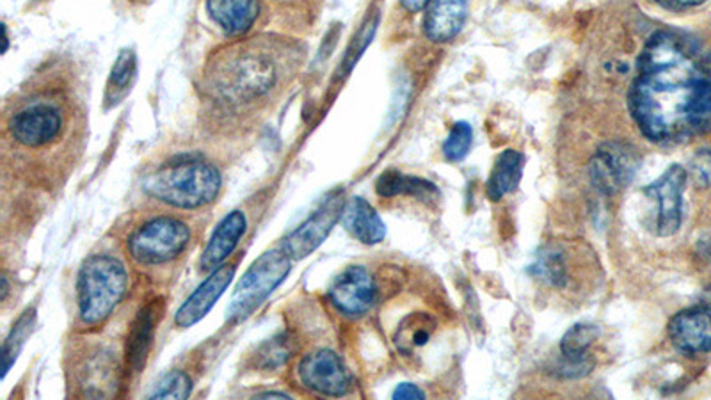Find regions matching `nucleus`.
<instances>
[{"instance_id": "dca6fc26", "label": "nucleus", "mask_w": 711, "mask_h": 400, "mask_svg": "<svg viewBox=\"0 0 711 400\" xmlns=\"http://www.w3.org/2000/svg\"><path fill=\"white\" fill-rule=\"evenodd\" d=\"M262 0H207L210 18L234 38L248 35L262 16Z\"/></svg>"}, {"instance_id": "b1692460", "label": "nucleus", "mask_w": 711, "mask_h": 400, "mask_svg": "<svg viewBox=\"0 0 711 400\" xmlns=\"http://www.w3.org/2000/svg\"><path fill=\"white\" fill-rule=\"evenodd\" d=\"M134 78H136V55L132 50H123L109 77L108 91H105L108 108H114L127 97Z\"/></svg>"}, {"instance_id": "5701e85b", "label": "nucleus", "mask_w": 711, "mask_h": 400, "mask_svg": "<svg viewBox=\"0 0 711 400\" xmlns=\"http://www.w3.org/2000/svg\"><path fill=\"white\" fill-rule=\"evenodd\" d=\"M434 329H436V321L429 313H411L400 323L399 329L395 333V346L404 354H413L419 347L429 342Z\"/></svg>"}, {"instance_id": "4468645a", "label": "nucleus", "mask_w": 711, "mask_h": 400, "mask_svg": "<svg viewBox=\"0 0 711 400\" xmlns=\"http://www.w3.org/2000/svg\"><path fill=\"white\" fill-rule=\"evenodd\" d=\"M234 274L235 265L223 264L212 271L209 278L196 288L195 292L190 293V298L176 312V326L187 329V327L200 323L201 318L205 317L212 307L217 303V299L223 296L226 287L232 284Z\"/></svg>"}, {"instance_id": "cd10ccee", "label": "nucleus", "mask_w": 711, "mask_h": 400, "mask_svg": "<svg viewBox=\"0 0 711 400\" xmlns=\"http://www.w3.org/2000/svg\"><path fill=\"white\" fill-rule=\"evenodd\" d=\"M598 327L590 324H576L565 333L561 340V354L564 357H585L587 349L598 338Z\"/></svg>"}, {"instance_id": "c9c22d12", "label": "nucleus", "mask_w": 711, "mask_h": 400, "mask_svg": "<svg viewBox=\"0 0 711 400\" xmlns=\"http://www.w3.org/2000/svg\"><path fill=\"white\" fill-rule=\"evenodd\" d=\"M399 2L410 13H420V11L427 10V5L431 4V0H399Z\"/></svg>"}, {"instance_id": "1a4fd4ad", "label": "nucleus", "mask_w": 711, "mask_h": 400, "mask_svg": "<svg viewBox=\"0 0 711 400\" xmlns=\"http://www.w3.org/2000/svg\"><path fill=\"white\" fill-rule=\"evenodd\" d=\"M346 203L341 192H333L310 217H308L296 232L288 235L283 242V251L294 260L307 259L332 234L333 226L337 225L344 214Z\"/></svg>"}, {"instance_id": "a878e982", "label": "nucleus", "mask_w": 711, "mask_h": 400, "mask_svg": "<svg viewBox=\"0 0 711 400\" xmlns=\"http://www.w3.org/2000/svg\"><path fill=\"white\" fill-rule=\"evenodd\" d=\"M35 310H27L22 317L16 321L15 326L11 329L10 335L5 338L2 347V377L10 372L11 365L16 362L18 352L22 351L25 340L29 337L35 326Z\"/></svg>"}, {"instance_id": "9b49d317", "label": "nucleus", "mask_w": 711, "mask_h": 400, "mask_svg": "<svg viewBox=\"0 0 711 400\" xmlns=\"http://www.w3.org/2000/svg\"><path fill=\"white\" fill-rule=\"evenodd\" d=\"M685 186H687V172L674 164L657 182L644 189V195L649 196L658 205L653 229L660 237L674 235L682 226Z\"/></svg>"}, {"instance_id": "7ed1b4c3", "label": "nucleus", "mask_w": 711, "mask_h": 400, "mask_svg": "<svg viewBox=\"0 0 711 400\" xmlns=\"http://www.w3.org/2000/svg\"><path fill=\"white\" fill-rule=\"evenodd\" d=\"M307 59L299 39L257 35L215 50L201 78L207 111L226 125H249L273 113Z\"/></svg>"}, {"instance_id": "2eb2a0df", "label": "nucleus", "mask_w": 711, "mask_h": 400, "mask_svg": "<svg viewBox=\"0 0 711 400\" xmlns=\"http://www.w3.org/2000/svg\"><path fill=\"white\" fill-rule=\"evenodd\" d=\"M162 312H164V307H162L161 299H153L137 312L130 326V333H128L127 351H125L127 368L130 374H139L147 365L151 347H153V338H155V329L161 323Z\"/></svg>"}, {"instance_id": "aec40b11", "label": "nucleus", "mask_w": 711, "mask_h": 400, "mask_svg": "<svg viewBox=\"0 0 711 400\" xmlns=\"http://www.w3.org/2000/svg\"><path fill=\"white\" fill-rule=\"evenodd\" d=\"M116 360L113 362V354H108L100 351L95 352L88 360H83L78 363L77 374L78 386H80V396L84 397H98V386H100V393L102 397H109V390H105V386L113 383L114 377H116Z\"/></svg>"}, {"instance_id": "f3484780", "label": "nucleus", "mask_w": 711, "mask_h": 400, "mask_svg": "<svg viewBox=\"0 0 711 400\" xmlns=\"http://www.w3.org/2000/svg\"><path fill=\"white\" fill-rule=\"evenodd\" d=\"M469 18V0H431L424 33L434 43H447L461 33Z\"/></svg>"}, {"instance_id": "f8f14e48", "label": "nucleus", "mask_w": 711, "mask_h": 400, "mask_svg": "<svg viewBox=\"0 0 711 400\" xmlns=\"http://www.w3.org/2000/svg\"><path fill=\"white\" fill-rule=\"evenodd\" d=\"M377 285L365 267L352 265L341 271L329 287L333 307L346 317H361L374 307Z\"/></svg>"}, {"instance_id": "4be33fe9", "label": "nucleus", "mask_w": 711, "mask_h": 400, "mask_svg": "<svg viewBox=\"0 0 711 400\" xmlns=\"http://www.w3.org/2000/svg\"><path fill=\"white\" fill-rule=\"evenodd\" d=\"M375 191L383 198H394V196H414L419 200L429 201L439 191L431 182L422 180L416 176L402 175L399 172H386L379 176L375 184Z\"/></svg>"}, {"instance_id": "2f4dec72", "label": "nucleus", "mask_w": 711, "mask_h": 400, "mask_svg": "<svg viewBox=\"0 0 711 400\" xmlns=\"http://www.w3.org/2000/svg\"><path fill=\"white\" fill-rule=\"evenodd\" d=\"M693 175L697 184L702 187H711V152L702 150L697 153L693 161Z\"/></svg>"}, {"instance_id": "72a5a7b5", "label": "nucleus", "mask_w": 711, "mask_h": 400, "mask_svg": "<svg viewBox=\"0 0 711 400\" xmlns=\"http://www.w3.org/2000/svg\"><path fill=\"white\" fill-rule=\"evenodd\" d=\"M394 399H425L424 391L420 390L419 386L411 385V383H402V385L397 386V390L394 391Z\"/></svg>"}, {"instance_id": "f257e3e1", "label": "nucleus", "mask_w": 711, "mask_h": 400, "mask_svg": "<svg viewBox=\"0 0 711 400\" xmlns=\"http://www.w3.org/2000/svg\"><path fill=\"white\" fill-rule=\"evenodd\" d=\"M2 175L24 189H63L88 145V100L74 64L47 63L2 111Z\"/></svg>"}, {"instance_id": "412c9836", "label": "nucleus", "mask_w": 711, "mask_h": 400, "mask_svg": "<svg viewBox=\"0 0 711 400\" xmlns=\"http://www.w3.org/2000/svg\"><path fill=\"white\" fill-rule=\"evenodd\" d=\"M525 167V157L516 150H506L498 155L491 175L487 178L486 195L491 201H500L509 192L516 191Z\"/></svg>"}, {"instance_id": "c756f323", "label": "nucleus", "mask_w": 711, "mask_h": 400, "mask_svg": "<svg viewBox=\"0 0 711 400\" xmlns=\"http://www.w3.org/2000/svg\"><path fill=\"white\" fill-rule=\"evenodd\" d=\"M192 391V383L186 372L173 371L162 377V382L151 391L150 399H187Z\"/></svg>"}, {"instance_id": "39448f33", "label": "nucleus", "mask_w": 711, "mask_h": 400, "mask_svg": "<svg viewBox=\"0 0 711 400\" xmlns=\"http://www.w3.org/2000/svg\"><path fill=\"white\" fill-rule=\"evenodd\" d=\"M192 245V226L173 212L142 214L128 232L127 253L145 271L173 267Z\"/></svg>"}, {"instance_id": "e433bc0d", "label": "nucleus", "mask_w": 711, "mask_h": 400, "mask_svg": "<svg viewBox=\"0 0 711 400\" xmlns=\"http://www.w3.org/2000/svg\"><path fill=\"white\" fill-rule=\"evenodd\" d=\"M259 399H290V396L276 393V391H265V393H260Z\"/></svg>"}, {"instance_id": "0eeeda50", "label": "nucleus", "mask_w": 711, "mask_h": 400, "mask_svg": "<svg viewBox=\"0 0 711 400\" xmlns=\"http://www.w3.org/2000/svg\"><path fill=\"white\" fill-rule=\"evenodd\" d=\"M290 257L282 249L263 253L244 274L228 308V323L239 324L259 310L260 304L285 282L290 273Z\"/></svg>"}, {"instance_id": "9d476101", "label": "nucleus", "mask_w": 711, "mask_h": 400, "mask_svg": "<svg viewBox=\"0 0 711 400\" xmlns=\"http://www.w3.org/2000/svg\"><path fill=\"white\" fill-rule=\"evenodd\" d=\"M640 159L634 148L621 142H607L590 161V178L604 195H618L634 180Z\"/></svg>"}, {"instance_id": "c85d7f7f", "label": "nucleus", "mask_w": 711, "mask_h": 400, "mask_svg": "<svg viewBox=\"0 0 711 400\" xmlns=\"http://www.w3.org/2000/svg\"><path fill=\"white\" fill-rule=\"evenodd\" d=\"M473 147V130L466 122H459L450 128L444 142V155L447 161L461 162L466 159Z\"/></svg>"}, {"instance_id": "f03ea898", "label": "nucleus", "mask_w": 711, "mask_h": 400, "mask_svg": "<svg viewBox=\"0 0 711 400\" xmlns=\"http://www.w3.org/2000/svg\"><path fill=\"white\" fill-rule=\"evenodd\" d=\"M628 105L649 141L711 133V66L701 45L674 30L651 36L638 58Z\"/></svg>"}, {"instance_id": "f704fd0d", "label": "nucleus", "mask_w": 711, "mask_h": 400, "mask_svg": "<svg viewBox=\"0 0 711 400\" xmlns=\"http://www.w3.org/2000/svg\"><path fill=\"white\" fill-rule=\"evenodd\" d=\"M657 2L662 5V8H665V10L683 11L696 8V5L704 4L707 0H657Z\"/></svg>"}, {"instance_id": "423d86ee", "label": "nucleus", "mask_w": 711, "mask_h": 400, "mask_svg": "<svg viewBox=\"0 0 711 400\" xmlns=\"http://www.w3.org/2000/svg\"><path fill=\"white\" fill-rule=\"evenodd\" d=\"M128 290L127 267L113 254H91L77 276V321L98 327L113 317Z\"/></svg>"}, {"instance_id": "4c0bfd02", "label": "nucleus", "mask_w": 711, "mask_h": 400, "mask_svg": "<svg viewBox=\"0 0 711 400\" xmlns=\"http://www.w3.org/2000/svg\"><path fill=\"white\" fill-rule=\"evenodd\" d=\"M704 303L711 307V285L707 288V292H704Z\"/></svg>"}, {"instance_id": "6e6552de", "label": "nucleus", "mask_w": 711, "mask_h": 400, "mask_svg": "<svg viewBox=\"0 0 711 400\" xmlns=\"http://www.w3.org/2000/svg\"><path fill=\"white\" fill-rule=\"evenodd\" d=\"M298 377L307 390L326 397L347 396L352 388V376L337 352L319 349L302 358Z\"/></svg>"}, {"instance_id": "7c9ffc66", "label": "nucleus", "mask_w": 711, "mask_h": 400, "mask_svg": "<svg viewBox=\"0 0 711 400\" xmlns=\"http://www.w3.org/2000/svg\"><path fill=\"white\" fill-rule=\"evenodd\" d=\"M592 368H595V360L589 354L575 358L561 354L559 365L556 366L557 376L564 377V379H581V377L587 376Z\"/></svg>"}, {"instance_id": "ddd939ff", "label": "nucleus", "mask_w": 711, "mask_h": 400, "mask_svg": "<svg viewBox=\"0 0 711 400\" xmlns=\"http://www.w3.org/2000/svg\"><path fill=\"white\" fill-rule=\"evenodd\" d=\"M669 337L679 351L688 354L711 352L710 308H688L676 313L673 321L669 323Z\"/></svg>"}, {"instance_id": "20e7f679", "label": "nucleus", "mask_w": 711, "mask_h": 400, "mask_svg": "<svg viewBox=\"0 0 711 400\" xmlns=\"http://www.w3.org/2000/svg\"><path fill=\"white\" fill-rule=\"evenodd\" d=\"M223 187L214 162L201 155H175L142 178L141 189L166 209L192 212L217 201Z\"/></svg>"}, {"instance_id": "393cba45", "label": "nucleus", "mask_w": 711, "mask_h": 400, "mask_svg": "<svg viewBox=\"0 0 711 400\" xmlns=\"http://www.w3.org/2000/svg\"><path fill=\"white\" fill-rule=\"evenodd\" d=\"M531 273L537 279L553 285V287L567 285V267H565L564 254L557 246L542 248L541 253L537 254L536 262L531 267Z\"/></svg>"}, {"instance_id": "6ab92c4d", "label": "nucleus", "mask_w": 711, "mask_h": 400, "mask_svg": "<svg viewBox=\"0 0 711 400\" xmlns=\"http://www.w3.org/2000/svg\"><path fill=\"white\" fill-rule=\"evenodd\" d=\"M347 232L361 245H379L386 237V226L374 207L363 198H352L341 214Z\"/></svg>"}, {"instance_id": "bb28decb", "label": "nucleus", "mask_w": 711, "mask_h": 400, "mask_svg": "<svg viewBox=\"0 0 711 400\" xmlns=\"http://www.w3.org/2000/svg\"><path fill=\"white\" fill-rule=\"evenodd\" d=\"M292 354V342L288 335H278L267 343H263L257 352V365L262 371H276L283 363L287 362L288 357Z\"/></svg>"}, {"instance_id": "473e14b6", "label": "nucleus", "mask_w": 711, "mask_h": 400, "mask_svg": "<svg viewBox=\"0 0 711 400\" xmlns=\"http://www.w3.org/2000/svg\"><path fill=\"white\" fill-rule=\"evenodd\" d=\"M263 5L271 4L278 10H312L317 0H262Z\"/></svg>"}, {"instance_id": "a211bd4d", "label": "nucleus", "mask_w": 711, "mask_h": 400, "mask_svg": "<svg viewBox=\"0 0 711 400\" xmlns=\"http://www.w3.org/2000/svg\"><path fill=\"white\" fill-rule=\"evenodd\" d=\"M246 228H248L246 215L240 210H234L232 214L226 215L225 220L221 221L220 226L215 229L214 235H212L205 251L201 254V271L212 273V271L225 264L226 260L234 253L237 245H239L244 234H246Z\"/></svg>"}]
</instances>
